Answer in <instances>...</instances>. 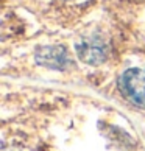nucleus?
<instances>
[{"label": "nucleus", "mask_w": 145, "mask_h": 151, "mask_svg": "<svg viewBox=\"0 0 145 151\" xmlns=\"http://www.w3.org/2000/svg\"><path fill=\"white\" fill-rule=\"evenodd\" d=\"M119 87L128 101L145 108V69H128L120 76Z\"/></svg>", "instance_id": "f257e3e1"}, {"label": "nucleus", "mask_w": 145, "mask_h": 151, "mask_svg": "<svg viewBox=\"0 0 145 151\" xmlns=\"http://www.w3.org/2000/svg\"><path fill=\"white\" fill-rule=\"evenodd\" d=\"M76 55L81 61L97 65L106 58V47L98 36H87L76 42Z\"/></svg>", "instance_id": "f03ea898"}, {"label": "nucleus", "mask_w": 145, "mask_h": 151, "mask_svg": "<svg viewBox=\"0 0 145 151\" xmlns=\"http://www.w3.org/2000/svg\"><path fill=\"white\" fill-rule=\"evenodd\" d=\"M36 61H38V64H41L44 67L61 70L69 64V56H67V52H66L64 47L48 45V47H42L38 50Z\"/></svg>", "instance_id": "7ed1b4c3"}]
</instances>
